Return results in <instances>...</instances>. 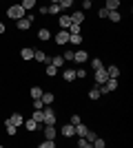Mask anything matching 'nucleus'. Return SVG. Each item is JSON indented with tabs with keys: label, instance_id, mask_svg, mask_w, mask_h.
Segmentation results:
<instances>
[{
	"label": "nucleus",
	"instance_id": "obj_1",
	"mask_svg": "<svg viewBox=\"0 0 133 148\" xmlns=\"http://www.w3.org/2000/svg\"><path fill=\"white\" fill-rule=\"evenodd\" d=\"M27 16V11L22 9V5H9L7 7V18H11V20H20V18H25Z\"/></svg>",
	"mask_w": 133,
	"mask_h": 148
},
{
	"label": "nucleus",
	"instance_id": "obj_2",
	"mask_svg": "<svg viewBox=\"0 0 133 148\" xmlns=\"http://www.w3.org/2000/svg\"><path fill=\"white\" fill-rule=\"evenodd\" d=\"M33 20H36V16H33V13H27L25 18L16 20V29H18V31H27V29H31Z\"/></svg>",
	"mask_w": 133,
	"mask_h": 148
},
{
	"label": "nucleus",
	"instance_id": "obj_3",
	"mask_svg": "<svg viewBox=\"0 0 133 148\" xmlns=\"http://www.w3.org/2000/svg\"><path fill=\"white\" fill-rule=\"evenodd\" d=\"M42 113H44L42 124H53V126L58 124V115H56V111H53V106H51V104H47V106H44V108H42Z\"/></svg>",
	"mask_w": 133,
	"mask_h": 148
},
{
	"label": "nucleus",
	"instance_id": "obj_4",
	"mask_svg": "<svg viewBox=\"0 0 133 148\" xmlns=\"http://www.w3.org/2000/svg\"><path fill=\"white\" fill-rule=\"evenodd\" d=\"M73 62H76V64H87L89 62V51H84V49L73 51Z\"/></svg>",
	"mask_w": 133,
	"mask_h": 148
},
{
	"label": "nucleus",
	"instance_id": "obj_5",
	"mask_svg": "<svg viewBox=\"0 0 133 148\" xmlns=\"http://www.w3.org/2000/svg\"><path fill=\"white\" fill-rule=\"evenodd\" d=\"M93 77H95V86L104 84V82L109 80V75H107V69H98V71L93 73Z\"/></svg>",
	"mask_w": 133,
	"mask_h": 148
},
{
	"label": "nucleus",
	"instance_id": "obj_6",
	"mask_svg": "<svg viewBox=\"0 0 133 148\" xmlns=\"http://www.w3.org/2000/svg\"><path fill=\"white\" fill-rule=\"evenodd\" d=\"M60 133H62V137H67V139H71V137L76 135V126H73V124H64L62 128H60Z\"/></svg>",
	"mask_w": 133,
	"mask_h": 148
},
{
	"label": "nucleus",
	"instance_id": "obj_7",
	"mask_svg": "<svg viewBox=\"0 0 133 148\" xmlns=\"http://www.w3.org/2000/svg\"><path fill=\"white\" fill-rule=\"evenodd\" d=\"M56 44H69V31L67 29H60L56 33Z\"/></svg>",
	"mask_w": 133,
	"mask_h": 148
},
{
	"label": "nucleus",
	"instance_id": "obj_8",
	"mask_svg": "<svg viewBox=\"0 0 133 148\" xmlns=\"http://www.w3.org/2000/svg\"><path fill=\"white\" fill-rule=\"evenodd\" d=\"M62 80L67 82V84L76 82V69H64V71H62Z\"/></svg>",
	"mask_w": 133,
	"mask_h": 148
},
{
	"label": "nucleus",
	"instance_id": "obj_9",
	"mask_svg": "<svg viewBox=\"0 0 133 148\" xmlns=\"http://www.w3.org/2000/svg\"><path fill=\"white\" fill-rule=\"evenodd\" d=\"M56 126L53 124H44V139H56Z\"/></svg>",
	"mask_w": 133,
	"mask_h": 148
},
{
	"label": "nucleus",
	"instance_id": "obj_10",
	"mask_svg": "<svg viewBox=\"0 0 133 148\" xmlns=\"http://www.w3.org/2000/svg\"><path fill=\"white\" fill-rule=\"evenodd\" d=\"M84 18H87V16H84L82 9H80V11H73V13H71V22H73V25H82Z\"/></svg>",
	"mask_w": 133,
	"mask_h": 148
},
{
	"label": "nucleus",
	"instance_id": "obj_11",
	"mask_svg": "<svg viewBox=\"0 0 133 148\" xmlns=\"http://www.w3.org/2000/svg\"><path fill=\"white\" fill-rule=\"evenodd\" d=\"M33 51L36 49H31V47H22L20 49V58L22 60H33Z\"/></svg>",
	"mask_w": 133,
	"mask_h": 148
},
{
	"label": "nucleus",
	"instance_id": "obj_12",
	"mask_svg": "<svg viewBox=\"0 0 133 148\" xmlns=\"http://www.w3.org/2000/svg\"><path fill=\"white\" fill-rule=\"evenodd\" d=\"M5 133H7L9 137H16V133H18V126H13L9 119H5Z\"/></svg>",
	"mask_w": 133,
	"mask_h": 148
},
{
	"label": "nucleus",
	"instance_id": "obj_13",
	"mask_svg": "<svg viewBox=\"0 0 133 148\" xmlns=\"http://www.w3.org/2000/svg\"><path fill=\"white\" fill-rule=\"evenodd\" d=\"M33 60L36 62H44V64H47V62H49V56H47V51H33Z\"/></svg>",
	"mask_w": 133,
	"mask_h": 148
},
{
	"label": "nucleus",
	"instance_id": "obj_14",
	"mask_svg": "<svg viewBox=\"0 0 133 148\" xmlns=\"http://www.w3.org/2000/svg\"><path fill=\"white\" fill-rule=\"evenodd\" d=\"M38 126H40V124H38V122H36V119H33V117H29V119H25V128H27V130H29V133H36V130H38Z\"/></svg>",
	"mask_w": 133,
	"mask_h": 148
},
{
	"label": "nucleus",
	"instance_id": "obj_15",
	"mask_svg": "<svg viewBox=\"0 0 133 148\" xmlns=\"http://www.w3.org/2000/svg\"><path fill=\"white\" fill-rule=\"evenodd\" d=\"M42 104L47 106V104H53V102H56V95H53V93H49V91H42Z\"/></svg>",
	"mask_w": 133,
	"mask_h": 148
},
{
	"label": "nucleus",
	"instance_id": "obj_16",
	"mask_svg": "<svg viewBox=\"0 0 133 148\" xmlns=\"http://www.w3.org/2000/svg\"><path fill=\"white\" fill-rule=\"evenodd\" d=\"M9 122H11L13 126H22V124H25V117H22V113H13L11 117H9Z\"/></svg>",
	"mask_w": 133,
	"mask_h": 148
},
{
	"label": "nucleus",
	"instance_id": "obj_17",
	"mask_svg": "<svg viewBox=\"0 0 133 148\" xmlns=\"http://www.w3.org/2000/svg\"><path fill=\"white\" fill-rule=\"evenodd\" d=\"M36 38H38V40H42V42H44V40H49V38H51V31L47 29V27H42V29H38V33H36Z\"/></svg>",
	"mask_w": 133,
	"mask_h": 148
},
{
	"label": "nucleus",
	"instance_id": "obj_18",
	"mask_svg": "<svg viewBox=\"0 0 133 148\" xmlns=\"http://www.w3.org/2000/svg\"><path fill=\"white\" fill-rule=\"evenodd\" d=\"M100 97H102V93H100V88H98V86L89 88V99H91V102H98Z\"/></svg>",
	"mask_w": 133,
	"mask_h": 148
},
{
	"label": "nucleus",
	"instance_id": "obj_19",
	"mask_svg": "<svg viewBox=\"0 0 133 148\" xmlns=\"http://www.w3.org/2000/svg\"><path fill=\"white\" fill-rule=\"evenodd\" d=\"M58 22H60V29H69V25H71V16H60L58 18Z\"/></svg>",
	"mask_w": 133,
	"mask_h": 148
},
{
	"label": "nucleus",
	"instance_id": "obj_20",
	"mask_svg": "<svg viewBox=\"0 0 133 148\" xmlns=\"http://www.w3.org/2000/svg\"><path fill=\"white\" fill-rule=\"evenodd\" d=\"M107 20H111V22H120V20H122V13L118 11V9H113V11H109Z\"/></svg>",
	"mask_w": 133,
	"mask_h": 148
},
{
	"label": "nucleus",
	"instance_id": "obj_21",
	"mask_svg": "<svg viewBox=\"0 0 133 148\" xmlns=\"http://www.w3.org/2000/svg\"><path fill=\"white\" fill-rule=\"evenodd\" d=\"M20 5H22V9H25V11H31V9H36V5H38V2H36V0H20Z\"/></svg>",
	"mask_w": 133,
	"mask_h": 148
},
{
	"label": "nucleus",
	"instance_id": "obj_22",
	"mask_svg": "<svg viewBox=\"0 0 133 148\" xmlns=\"http://www.w3.org/2000/svg\"><path fill=\"white\" fill-rule=\"evenodd\" d=\"M49 62H51V64H53L56 69L64 66V58H62V56H53V58H49Z\"/></svg>",
	"mask_w": 133,
	"mask_h": 148
},
{
	"label": "nucleus",
	"instance_id": "obj_23",
	"mask_svg": "<svg viewBox=\"0 0 133 148\" xmlns=\"http://www.w3.org/2000/svg\"><path fill=\"white\" fill-rule=\"evenodd\" d=\"M49 13L51 16H60V13H62V7L58 5V2H51L49 5Z\"/></svg>",
	"mask_w": 133,
	"mask_h": 148
},
{
	"label": "nucleus",
	"instance_id": "obj_24",
	"mask_svg": "<svg viewBox=\"0 0 133 148\" xmlns=\"http://www.w3.org/2000/svg\"><path fill=\"white\" fill-rule=\"evenodd\" d=\"M42 91H44V88H40V86H31V88H29V93H31L33 99H40V97H42Z\"/></svg>",
	"mask_w": 133,
	"mask_h": 148
},
{
	"label": "nucleus",
	"instance_id": "obj_25",
	"mask_svg": "<svg viewBox=\"0 0 133 148\" xmlns=\"http://www.w3.org/2000/svg\"><path fill=\"white\" fill-rule=\"evenodd\" d=\"M107 75L109 77H120V69L115 66V64H111V66L107 69Z\"/></svg>",
	"mask_w": 133,
	"mask_h": 148
},
{
	"label": "nucleus",
	"instance_id": "obj_26",
	"mask_svg": "<svg viewBox=\"0 0 133 148\" xmlns=\"http://www.w3.org/2000/svg\"><path fill=\"white\" fill-rule=\"evenodd\" d=\"M69 42L71 44H82V33H69Z\"/></svg>",
	"mask_w": 133,
	"mask_h": 148
},
{
	"label": "nucleus",
	"instance_id": "obj_27",
	"mask_svg": "<svg viewBox=\"0 0 133 148\" xmlns=\"http://www.w3.org/2000/svg\"><path fill=\"white\" fill-rule=\"evenodd\" d=\"M33 119L38 124H42V119H44V113H42V108H33V115H31Z\"/></svg>",
	"mask_w": 133,
	"mask_h": 148
},
{
	"label": "nucleus",
	"instance_id": "obj_28",
	"mask_svg": "<svg viewBox=\"0 0 133 148\" xmlns=\"http://www.w3.org/2000/svg\"><path fill=\"white\" fill-rule=\"evenodd\" d=\"M87 130H89V126H84V124L80 122V124L76 126V135H78V137H84V135H87Z\"/></svg>",
	"mask_w": 133,
	"mask_h": 148
},
{
	"label": "nucleus",
	"instance_id": "obj_29",
	"mask_svg": "<svg viewBox=\"0 0 133 148\" xmlns=\"http://www.w3.org/2000/svg\"><path fill=\"white\" fill-rule=\"evenodd\" d=\"M104 9H109V11H113V9H120V0H107Z\"/></svg>",
	"mask_w": 133,
	"mask_h": 148
},
{
	"label": "nucleus",
	"instance_id": "obj_30",
	"mask_svg": "<svg viewBox=\"0 0 133 148\" xmlns=\"http://www.w3.org/2000/svg\"><path fill=\"white\" fill-rule=\"evenodd\" d=\"M98 69H104V64H102L100 58H93L91 60V71H98Z\"/></svg>",
	"mask_w": 133,
	"mask_h": 148
},
{
	"label": "nucleus",
	"instance_id": "obj_31",
	"mask_svg": "<svg viewBox=\"0 0 133 148\" xmlns=\"http://www.w3.org/2000/svg\"><path fill=\"white\" fill-rule=\"evenodd\" d=\"M44 73L49 75V77H53V75H56V73H58V69H56V66H53V64H51V62H47V69H44Z\"/></svg>",
	"mask_w": 133,
	"mask_h": 148
},
{
	"label": "nucleus",
	"instance_id": "obj_32",
	"mask_svg": "<svg viewBox=\"0 0 133 148\" xmlns=\"http://www.w3.org/2000/svg\"><path fill=\"white\" fill-rule=\"evenodd\" d=\"M78 148H91V142L87 137H78Z\"/></svg>",
	"mask_w": 133,
	"mask_h": 148
},
{
	"label": "nucleus",
	"instance_id": "obj_33",
	"mask_svg": "<svg viewBox=\"0 0 133 148\" xmlns=\"http://www.w3.org/2000/svg\"><path fill=\"white\" fill-rule=\"evenodd\" d=\"M38 146L40 148H56V142H53V139H44V142H40Z\"/></svg>",
	"mask_w": 133,
	"mask_h": 148
},
{
	"label": "nucleus",
	"instance_id": "obj_34",
	"mask_svg": "<svg viewBox=\"0 0 133 148\" xmlns=\"http://www.w3.org/2000/svg\"><path fill=\"white\" fill-rule=\"evenodd\" d=\"M87 69H82V66H80V69H76V77H78V80H84V77H87Z\"/></svg>",
	"mask_w": 133,
	"mask_h": 148
},
{
	"label": "nucleus",
	"instance_id": "obj_35",
	"mask_svg": "<svg viewBox=\"0 0 133 148\" xmlns=\"http://www.w3.org/2000/svg\"><path fill=\"white\" fill-rule=\"evenodd\" d=\"M91 146H95V148H104V146H107V142H104L102 137H95V139H93V144H91Z\"/></svg>",
	"mask_w": 133,
	"mask_h": 148
},
{
	"label": "nucleus",
	"instance_id": "obj_36",
	"mask_svg": "<svg viewBox=\"0 0 133 148\" xmlns=\"http://www.w3.org/2000/svg\"><path fill=\"white\" fill-rule=\"evenodd\" d=\"M58 5L62 9H69V7H73V0H58Z\"/></svg>",
	"mask_w": 133,
	"mask_h": 148
},
{
	"label": "nucleus",
	"instance_id": "obj_37",
	"mask_svg": "<svg viewBox=\"0 0 133 148\" xmlns=\"http://www.w3.org/2000/svg\"><path fill=\"white\" fill-rule=\"evenodd\" d=\"M71 124H73V126H78V124L82 122V117H80V115H78V113H73V115H71V119H69Z\"/></svg>",
	"mask_w": 133,
	"mask_h": 148
},
{
	"label": "nucleus",
	"instance_id": "obj_38",
	"mask_svg": "<svg viewBox=\"0 0 133 148\" xmlns=\"http://www.w3.org/2000/svg\"><path fill=\"white\" fill-rule=\"evenodd\" d=\"M62 58H64V62H73V51H64Z\"/></svg>",
	"mask_w": 133,
	"mask_h": 148
},
{
	"label": "nucleus",
	"instance_id": "obj_39",
	"mask_svg": "<svg viewBox=\"0 0 133 148\" xmlns=\"http://www.w3.org/2000/svg\"><path fill=\"white\" fill-rule=\"evenodd\" d=\"M91 7H93L91 0H82V11H87V9H91Z\"/></svg>",
	"mask_w": 133,
	"mask_h": 148
},
{
	"label": "nucleus",
	"instance_id": "obj_40",
	"mask_svg": "<svg viewBox=\"0 0 133 148\" xmlns=\"http://www.w3.org/2000/svg\"><path fill=\"white\" fill-rule=\"evenodd\" d=\"M109 16V9H104V7H102L100 11H98V18H107Z\"/></svg>",
	"mask_w": 133,
	"mask_h": 148
},
{
	"label": "nucleus",
	"instance_id": "obj_41",
	"mask_svg": "<svg viewBox=\"0 0 133 148\" xmlns=\"http://www.w3.org/2000/svg\"><path fill=\"white\" fill-rule=\"evenodd\" d=\"M33 108H44V104H42V99H33Z\"/></svg>",
	"mask_w": 133,
	"mask_h": 148
},
{
	"label": "nucleus",
	"instance_id": "obj_42",
	"mask_svg": "<svg viewBox=\"0 0 133 148\" xmlns=\"http://www.w3.org/2000/svg\"><path fill=\"white\" fill-rule=\"evenodd\" d=\"M47 13H49V7H47V5H40V16H47Z\"/></svg>",
	"mask_w": 133,
	"mask_h": 148
},
{
	"label": "nucleus",
	"instance_id": "obj_43",
	"mask_svg": "<svg viewBox=\"0 0 133 148\" xmlns=\"http://www.w3.org/2000/svg\"><path fill=\"white\" fill-rule=\"evenodd\" d=\"M2 33H7V27H5V22H0V36Z\"/></svg>",
	"mask_w": 133,
	"mask_h": 148
},
{
	"label": "nucleus",
	"instance_id": "obj_44",
	"mask_svg": "<svg viewBox=\"0 0 133 148\" xmlns=\"http://www.w3.org/2000/svg\"><path fill=\"white\" fill-rule=\"evenodd\" d=\"M51 2H58V0H51Z\"/></svg>",
	"mask_w": 133,
	"mask_h": 148
},
{
	"label": "nucleus",
	"instance_id": "obj_45",
	"mask_svg": "<svg viewBox=\"0 0 133 148\" xmlns=\"http://www.w3.org/2000/svg\"><path fill=\"white\" fill-rule=\"evenodd\" d=\"M91 2H95V0H91Z\"/></svg>",
	"mask_w": 133,
	"mask_h": 148
}]
</instances>
